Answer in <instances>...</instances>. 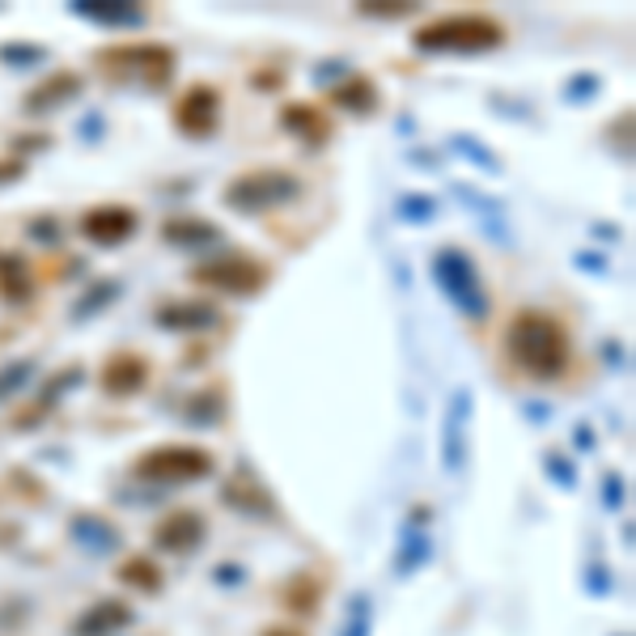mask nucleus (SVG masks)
Returning a JSON list of instances; mask_svg holds the SVG:
<instances>
[{
    "label": "nucleus",
    "instance_id": "f257e3e1",
    "mask_svg": "<svg viewBox=\"0 0 636 636\" xmlns=\"http://www.w3.org/2000/svg\"><path fill=\"white\" fill-rule=\"evenodd\" d=\"M505 353H509V360L522 369L526 378L556 382V378L569 369L573 344H569V332H564L560 319L543 314V310H522V314L509 319Z\"/></svg>",
    "mask_w": 636,
    "mask_h": 636
},
{
    "label": "nucleus",
    "instance_id": "f03ea898",
    "mask_svg": "<svg viewBox=\"0 0 636 636\" xmlns=\"http://www.w3.org/2000/svg\"><path fill=\"white\" fill-rule=\"evenodd\" d=\"M500 43H505V26L488 13H445L412 34V47L429 56H479V52H497Z\"/></svg>",
    "mask_w": 636,
    "mask_h": 636
},
{
    "label": "nucleus",
    "instance_id": "7ed1b4c3",
    "mask_svg": "<svg viewBox=\"0 0 636 636\" xmlns=\"http://www.w3.org/2000/svg\"><path fill=\"white\" fill-rule=\"evenodd\" d=\"M302 195V179L293 170L280 166H263V170H247L238 179L225 183V208L242 213V217H259V213H272V208H284Z\"/></svg>",
    "mask_w": 636,
    "mask_h": 636
},
{
    "label": "nucleus",
    "instance_id": "20e7f679",
    "mask_svg": "<svg viewBox=\"0 0 636 636\" xmlns=\"http://www.w3.org/2000/svg\"><path fill=\"white\" fill-rule=\"evenodd\" d=\"M433 280L445 293V302L454 305L463 319H488L493 298L484 289V277H479L475 259L463 247H442L433 255Z\"/></svg>",
    "mask_w": 636,
    "mask_h": 636
},
{
    "label": "nucleus",
    "instance_id": "39448f33",
    "mask_svg": "<svg viewBox=\"0 0 636 636\" xmlns=\"http://www.w3.org/2000/svg\"><path fill=\"white\" fill-rule=\"evenodd\" d=\"M137 475L149 484H195L213 475V454L200 445H158L137 459Z\"/></svg>",
    "mask_w": 636,
    "mask_h": 636
},
{
    "label": "nucleus",
    "instance_id": "423d86ee",
    "mask_svg": "<svg viewBox=\"0 0 636 636\" xmlns=\"http://www.w3.org/2000/svg\"><path fill=\"white\" fill-rule=\"evenodd\" d=\"M192 280L204 284V289H217V293H229V298H250L268 284V268L250 255H217L208 263H195Z\"/></svg>",
    "mask_w": 636,
    "mask_h": 636
},
{
    "label": "nucleus",
    "instance_id": "0eeeda50",
    "mask_svg": "<svg viewBox=\"0 0 636 636\" xmlns=\"http://www.w3.org/2000/svg\"><path fill=\"white\" fill-rule=\"evenodd\" d=\"M103 64L115 68L119 77H137L144 85H166L170 73H174V52L162 47V43H137V47H111V52H103Z\"/></svg>",
    "mask_w": 636,
    "mask_h": 636
},
{
    "label": "nucleus",
    "instance_id": "6e6552de",
    "mask_svg": "<svg viewBox=\"0 0 636 636\" xmlns=\"http://www.w3.org/2000/svg\"><path fill=\"white\" fill-rule=\"evenodd\" d=\"M217 123H222V94L204 82L187 85L183 98H179V107H174V128H179L183 137L200 140V137H213Z\"/></svg>",
    "mask_w": 636,
    "mask_h": 636
},
{
    "label": "nucleus",
    "instance_id": "1a4fd4ad",
    "mask_svg": "<svg viewBox=\"0 0 636 636\" xmlns=\"http://www.w3.org/2000/svg\"><path fill=\"white\" fill-rule=\"evenodd\" d=\"M77 229H82L85 242H94V247H123L140 229V217L128 204H98L77 222Z\"/></svg>",
    "mask_w": 636,
    "mask_h": 636
},
{
    "label": "nucleus",
    "instance_id": "9d476101",
    "mask_svg": "<svg viewBox=\"0 0 636 636\" xmlns=\"http://www.w3.org/2000/svg\"><path fill=\"white\" fill-rule=\"evenodd\" d=\"M204 535H208V522L195 509H174L153 526V548L170 556H187L204 543Z\"/></svg>",
    "mask_w": 636,
    "mask_h": 636
},
{
    "label": "nucleus",
    "instance_id": "9b49d317",
    "mask_svg": "<svg viewBox=\"0 0 636 636\" xmlns=\"http://www.w3.org/2000/svg\"><path fill=\"white\" fill-rule=\"evenodd\" d=\"M82 89H85V82L73 73V68H56V73H47V77L22 98V111L26 115L60 111V107H68L73 98H82Z\"/></svg>",
    "mask_w": 636,
    "mask_h": 636
},
{
    "label": "nucleus",
    "instance_id": "f8f14e48",
    "mask_svg": "<svg viewBox=\"0 0 636 636\" xmlns=\"http://www.w3.org/2000/svg\"><path fill=\"white\" fill-rule=\"evenodd\" d=\"M467 429H471V390L459 387L445 412V433H442V463L450 471L467 467Z\"/></svg>",
    "mask_w": 636,
    "mask_h": 636
},
{
    "label": "nucleus",
    "instance_id": "ddd939ff",
    "mask_svg": "<svg viewBox=\"0 0 636 636\" xmlns=\"http://www.w3.org/2000/svg\"><path fill=\"white\" fill-rule=\"evenodd\" d=\"M73 18H85L103 30H140L149 22V13L140 4H128V0H77Z\"/></svg>",
    "mask_w": 636,
    "mask_h": 636
},
{
    "label": "nucleus",
    "instance_id": "4468645a",
    "mask_svg": "<svg viewBox=\"0 0 636 636\" xmlns=\"http://www.w3.org/2000/svg\"><path fill=\"white\" fill-rule=\"evenodd\" d=\"M132 619H137V615H132V607H128L123 599H103V603H94L89 611H82V615L73 619L68 633L73 636H115V633H123Z\"/></svg>",
    "mask_w": 636,
    "mask_h": 636
},
{
    "label": "nucleus",
    "instance_id": "2eb2a0df",
    "mask_svg": "<svg viewBox=\"0 0 636 636\" xmlns=\"http://www.w3.org/2000/svg\"><path fill=\"white\" fill-rule=\"evenodd\" d=\"M144 382H149V360L137 357V353H115L103 365V390L115 395V399L137 395V390H144Z\"/></svg>",
    "mask_w": 636,
    "mask_h": 636
},
{
    "label": "nucleus",
    "instance_id": "dca6fc26",
    "mask_svg": "<svg viewBox=\"0 0 636 636\" xmlns=\"http://www.w3.org/2000/svg\"><path fill=\"white\" fill-rule=\"evenodd\" d=\"M222 323V310L213 302H166L158 310V327L166 332H208Z\"/></svg>",
    "mask_w": 636,
    "mask_h": 636
},
{
    "label": "nucleus",
    "instance_id": "f3484780",
    "mask_svg": "<svg viewBox=\"0 0 636 636\" xmlns=\"http://www.w3.org/2000/svg\"><path fill=\"white\" fill-rule=\"evenodd\" d=\"M225 500H229L234 509H242V514H255V518H272V509H277L272 493H268L247 467L234 471V479L225 484Z\"/></svg>",
    "mask_w": 636,
    "mask_h": 636
},
{
    "label": "nucleus",
    "instance_id": "a211bd4d",
    "mask_svg": "<svg viewBox=\"0 0 636 636\" xmlns=\"http://www.w3.org/2000/svg\"><path fill=\"white\" fill-rule=\"evenodd\" d=\"M162 238H166L170 247H183V250L217 247V242H222V225L200 222V217H170V222L162 225Z\"/></svg>",
    "mask_w": 636,
    "mask_h": 636
},
{
    "label": "nucleus",
    "instance_id": "6ab92c4d",
    "mask_svg": "<svg viewBox=\"0 0 636 636\" xmlns=\"http://www.w3.org/2000/svg\"><path fill=\"white\" fill-rule=\"evenodd\" d=\"M68 530H73V539L82 543L85 552H94V556L119 548V530H115L111 522H103L98 514H77V518L68 522Z\"/></svg>",
    "mask_w": 636,
    "mask_h": 636
},
{
    "label": "nucleus",
    "instance_id": "aec40b11",
    "mask_svg": "<svg viewBox=\"0 0 636 636\" xmlns=\"http://www.w3.org/2000/svg\"><path fill=\"white\" fill-rule=\"evenodd\" d=\"M0 298L4 302H30L34 298V277L22 255H0Z\"/></svg>",
    "mask_w": 636,
    "mask_h": 636
},
{
    "label": "nucleus",
    "instance_id": "412c9836",
    "mask_svg": "<svg viewBox=\"0 0 636 636\" xmlns=\"http://www.w3.org/2000/svg\"><path fill=\"white\" fill-rule=\"evenodd\" d=\"M332 103L353 115H369L378 107V85L369 82V77H360V73H348V82L332 89Z\"/></svg>",
    "mask_w": 636,
    "mask_h": 636
},
{
    "label": "nucleus",
    "instance_id": "4be33fe9",
    "mask_svg": "<svg viewBox=\"0 0 636 636\" xmlns=\"http://www.w3.org/2000/svg\"><path fill=\"white\" fill-rule=\"evenodd\" d=\"M280 123H284L289 132H298L302 140H314V144L327 137V119L314 111L310 103H289L284 115H280Z\"/></svg>",
    "mask_w": 636,
    "mask_h": 636
},
{
    "label": "nucleus",
    "instance_id": "5701e85b",
    "mask_svg": "<svg viewBox=\"0 0 636 636\" xmlns=\"http://www.w3.org/2000/svg\"><path fill=\"white\" fill-rule=\"evenodd\" d=\"M119 581L132 585V590H144V594H158L162 590V569L149 560V556H128L119 564Z\"/></svg>",
    "mask_w": 636,
    "mask_h": 636
},
{
    "label": "nucleus",
    "instance_id": "b1692460",
    "mask_svg": "<svg viewBox=\"0 0 636 636\" xmlns=\"http://www.w3.org/2000/svg\"><path fill=\"white\" fill-rule=\"evenodd\" d=\"M319 599H323V581L305 578V573L289 581V590H284V603L298 611V615H310V611L319 607Z\"/></svg>",
    "mask_w": 636,
    "mask_h": 636
},
{
    "label": "nucleus",
    "instance_id": "393cba45",
    "mask_svg": "<svg viewBox=\"0 0 636 636\" xmlns=\"http://www.w3.org/2000/svg\"><path fill=\"white\" fill-rule=\"evenodd\" d=\"M115 298H119V280H98L82 302L73 305V323H77V319H94V314H98L107 302H115Z\"/></svg>",
    "mask_w": 636,
    "mask_h": 636
},
{
    "label": "nucleus",
    "instance_id": "a878e982",
    "mask_svg": "<svg viewBox=\"0 0 636 636\" xmlns=\"http://www.w3.org/2000/svg\"><path fill=\"white\" fill-rule=\"evenodd\" d=\"M369 633H374V603H369V594H357L348 603V619H344L339 636H369Z\"/></svg>",
    "mask_w": 636,
    "mask_h": 636
},
{
    "label": "nucleus",
    "instance_id": "bb28decb",
    "mask_svg": "<svg viewBox=\"0 0 636 636\" xmlns=\"http://www.w3.org/2000/svg\"><path fill=\"white\" fill-rule=\"evenodd\" d=\"M34 369H39L34 357H18L9 360V365H0V399H4V395H18V390L34 378Z\"/></svg>",
    "mask_w": 636,
    "mask_h": 636
},
{
    "label": "nucleus",
    "instance_id": "cd10ccee",
    "mask_svg": "<svg viewBox=\"0 0 636 636\" xmlns=\"http://www.w3.org/2000/svg\"><path fill=\"white\" fill-rule=\"evenodd\" d=\"M399 217L416 225L433 222V217H438V200H433V195H403V200H399Z\"/></svg>",
    "mask_w": 636,
    "mask_h": 636
},
{
    "label": "nucleus",
    "instance_id": "c85d7f7f",
    "mask_svg": "<svg viewBox=\"0 0 636 636\" xmlns=\"http://www.w3.org/2000/svg\"><path fill=\"white\" fill-rule=\"evenodd\" d=\"M599 89H603V82H599L594 73H578V77H569V85H564V98L578 103V98H594Z\"/></svg>",
    "mask_w": 636,
    "mask_h": 636
},
{
    "label": "nucleus",
    "instance_id": "c756f323",
    "mask_svg": "<svg viewBox=\"0 0 636 636\" xmlns=\"http://www.w3.org/2000/svg\"><path fill=\"white\" fill-rule=\"evenodd\" d=\"M454 149H459L463 158H471L475 166H488V170H493V174H497V170H500V162H497V158H493L488 149H479V144H471V137H454Z\"/></svg>",
    "mask_w": 636,
    "mask_h": 636
},
{
    "label": "nucleus",
    "instance_id": "7c9ffc66",
    "mask_svg": "<svg viewBox=\"0 0 636 636\" xmlns=\"http://www.w3.org/2000/svg\"><path fill=\"white\" fill-rule=\"evenodd\" d=\"M365 18H408V13H416V4H408V0H395V4H357Z\"/></svg>",
    "mask_w": 636,
    "mask_h": 636
},
{
    "label": "nucleus",
    "instance_id": "2f4dec72",
    "mask_svg": "<svg viewBox=\"0 0 636 636\" xmlns=\"http://www.w3.org/2000/svg\"><path fill=\"white\" fill-rule=\"evenodd\" d=\"M43 56H47L43 47H18V43L0 47V60H4V64H18V68H22V64H39Z\"/></svg>",
    "mask_w": 636,
    "mask_h": 636
},
{
    "label": "nucleus",
    "instance_id": "473e14b6",
    "mask_svg": "<svg viewBox=\"0 0 636 636\" xmlns=\"http://www.w3.org/2000/svg\"><path fill=\"white\" fill-rule=\"evenodd\" d=\"M259 636H305V633H298V628H284V624H272V628H263Z\"/></svg>",
    "mask_w": 636,
    "mask_h": 636
},
{
    "label": "nucleus",
    "instance_id": "72a5a7b5",
    "mask_svg": "<svg viewBox=\"0 0 636 636\" xmlns=\"http://www.w3.org/2000/svg\"><path fill=\"white\" fill-rule=\"evenodd\" d=\"M18 174H22V166H18V162H9V166H4V162H0V183H4V179H9V183H13V179H18Z\"/></svg>",
    "mask_w": 636,
    "mask_h": 636
},
{
    "label": "nucleus",
    "instance_id": "f704fd0d",
    "mask_svg": "<svg viewBox=\"0 0 636 636\" xmlns=\"http://www.w3.org/2000/svg\"><path fill=\"white\" fill-rule=\"evenodd\" d=\"M607 500L615 505V500H624V484L615 488V475H607Z\"/></svg>",
    "mask_w": 636,
    "mask_h": 636
}]
</instances>
